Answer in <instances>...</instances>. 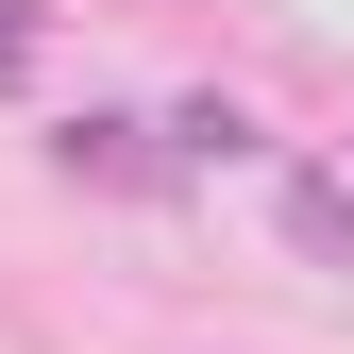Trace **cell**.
<instances>
[{
  "label": "cell",
  "instance_id": "6da1fadb",
  "mask_svg": "<svg viewBox=\"0 0 354 354\" xmlns=\"http://www.w3.org/2000/svg\"><path fill=\"white\" fill-rule=\"evenodd\" d=\"M287 219H304L321 253H354V203H337V186H287Z\"/></svg>",
  "mask_w": 354,
  "mask_h": 354
}]
</instances>
